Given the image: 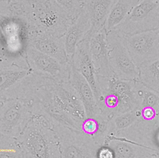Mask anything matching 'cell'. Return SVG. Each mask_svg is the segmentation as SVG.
<instances>
[{"mask_svg": "<svg viewBox=\"0 0 159 158\" xmlns=\"http://www.w3.org/2000/svg\"><path fill=\"white\" fill-rule=\"evenodd\" d=\"M155 1H158V0H155Z\"/></svg>", "mask_w": 159, "mask_h": 158, "instance_id": "4dcf8cb0", "label": "cell"}, {"mask_svg": "<svg viewBox=\"0 0 159 158\" xmlns=\"http://www.w3.org/2000/svg\"><path fill=\"white\" fill-rule=\"evenodd\" d=\"M53 131L57 137L61 158H97L99 147L89 135L58 123L54 124Z\"/></svg>", "mask_w": 159, "mask_h": 158, "instance_id": "5b68a950", "label": "cell"}, {"mask_svg": "<svg viewBox=\"0 0 159 158\" xmlns=\"http://www.w3.org/2000/svg\"><path fill=\"white\" fill-rule=\"evenodd\" d=\"M52 87L53 92L65 105L69 115L80 123L86 118V115L83 103L76 91L69 82L56 83L52 81Z\"/></svg>", "mask_w": 159, "mask_h": 158, "instance_id": "e0dca14e", "label": "cell"}, {"mask_svg": "<svg viewBox=\"0 0 159 158\" xmlns=\"http://www.w3.org/2000/svg\"><path fill=\"white\" fill-rule=\"evenodd\" d=\"M2 43V34H1V32H0V44Z\"/></svg>", "mask_w": 159, "mask_h": 158, "instance_id": "83f0119b", "label": "cell"}, {"mask_svg": "<svg viewBox=\"0 0 159 158\" xmlns=\"http://www.w3.org/2000/svg\"><path fill=\"white\" fill-rule=\"evenodd\" d=\"M26 18L41 30L61 38L72 23L53 0H26Z\"/></svg>", "mask_w": 159, "mask_h": 158, "instance_id": "7a4b0ae2", "label": "cell"}, {"mask_svg": "<svg viewBox=\"0 0 159 158\" xmlns=\"http://www.w3.org/2000/svg\"><path fill=\"white\" fill-rule=\"evenodd\" d=\"M41 75L30 68L0 67V102L9 99H30Z\"/></svg>", "mask_w": 159, "mask_h": 158, "instance_id": "3957f363", "label": "cell"}, {"mask_svg": "<svg viewBox=\"0 0 159 158\" xmlns=\"http://www.w3.org/2000/svg\"><path fill=\"white\" fill-rule=\"evenodd\" d=\"M0 67H19L30 68L25 56H15L10 53L3 44H0Z\"/></svg>", "mask_w": 159, "mask_h": 158, "instance_id": "cb8c5ba5", "label": "cell"}, {"mask_svg": "<svg viewBox=\"0 0 159 158\" xmlns=\"http://www.w3.org/2000/svg\"><path fill=\"white\" fill-rule=\"evenodd\" d=\"M30 99H15L0 102V138L17 139L31 119Z\"/></svg>", "mask_w": 159, "mask_h": 158, "instance_id": "277c9868", "label": "cell"}, {"mask_svg": "<svg viewBox=\"0 0 159 158\" xmlns=\"http://www.w3.org/2000/svg\"><path fill=\"white\" fill-rule=\"evenodd\" d=\"M151 158H158V154H156V155H154V156H153V157H151Z\"/></svg>", "mask_w": 159, "mask_h": 158, "instance_id": "f1b7e54d", "label": "cell"}, {"mask_svg": "<svg viewBox=\"0 0 159 158\" xmlns=\"http://www.w3.org/2000/svg\"><path fill=\"white\" fill-rule=\"evenodd\" d=\"M69 83L76 91L84 105L86 117H96L101 112L97 105L96 97L87 80L71 64Z\"/></svg>", "mask_w": 159, "mask_h": 158, "instance_id": "9a60e30c", "label": "cell"}, {"mask_svg": "<svg viewBox=\"0 0 159 158\" xmlns=\"http://www.w3.org/2000/svg\"><path fill=\"white\" fill-rule=\"evenodd\" d=\"M123 40L138 68L159 59V29L125 36Z\"/></svg>", "mask_w": 159, "mask_h": 158, "instance_id": "ba28073f", "label": "cell"}, {"mask_svg": "<svg viewBox=\"0 0 159 158\" xmlns=\"http://www.w3.org/2000/svg\"><path fill=\"white\" fill-rule=\"evenodd\" d=\"M0 158H23L19 147L5 148L0 149Z\"/></svg>", "mask_w": 159, "mask_h": 158, "instance_id": "484cf974", "label": "cell"}, {"mask_svg": "<svg viewBox=\"0 0 159 158\" xmlns=\"http://www.w3.org/2000/svg\"><path fill=\"white\" fill-rule=\"evenodd\" d=\"M89 53L96 75L103 77L114 76L109 61V48L105 29L91 35L89 38Z\"/></svg>", "mask_w": 159, "mask_h": 158, "instance_id": "7c38bea8", "label": "cell"}, {"mask_svg": "<svg viewBox=\"0 0 159 158\" xmlns=\"http://www.w3.org/2000/svg\"><path fill=\"white\" fill-rule=\"evenodd\" d=\"M153 107L159 110V93L152 91L143 85L140 107Z\"/></svg>", "mask_w": 159, "mask_h": 158, "instance_id": "d4e9b609", "label": "cell"}, {"mask_svg": "<svg viewBox=\"0 0 159 158\" xmlns=\"http://www.w3.org/2000/svg\"><path fill=\"white\" fill-rule=\"evenodd\" d=\"M112 2L113 0H88L83 3V8L87 13L91 23L89 38L104 29Z\"/></svg>", "mask_w": 159, "mask_h": 158, "instance_id": "ac0fdd59", "label": "cell"}, {"mask_svg": "<svg viewBox=\"0 0 159 158\" xmlns=\"http://www.w3.org/2000/svg\"><path fill=\"white\" fill-rule=\"evenodd\" d=\"M109 61L115 77L125 80L139 79V68L132 61L125 45L123 36L115 30L107 33Z\"/></svg>", "mask_w": 159, "mask_h": 158, "instance_id": "52a82bcc", "label": "cell"}, {"mask_svg": "<svg viewBox=\"0 0 159 158\" xmlns=\"http://www.w3.org/2000/svg\"><path fill=\"white\" fill-rule=\"evenodd\" d=\"M159 119L147 121L142 118L127 129L116 133L112 138L135 143L158 152Z\"/></svg>", "mask_w": 159, "mask_h": 158, "instance_id": "8fae6325", "label": "cell"}, {"mask_svg": "<svg viewBox=\"0 0 159 158\" xmlns=\"http://www.w3.org/2000/svg\"><path fill=\"white\" fill-rule=\"evenodd\" d=\"M90 29L91 23L89 16L83 8L77 18L68 27L61 37L62 43L69 62L72 61L78 44L89 38Z\"/></svg>", "mask_w": 159, "mask_h": 158, "instance_id": "5bb4252c", "label": "cell"}, {"mask_svg": "<svg viewBox=\"0 0 159 158\" xmlns=\"http://www.w3.org/2000/svg\"><path fill=\"white\" fill-rule=\"evenodd\" d=\"M159 29V4L155 0H140L116 28L122 36Z\"/></svg>", "mask_w": 159, "mask_h": 158, "instance_id": "8992f818", "label": "cell"}, {"mask_svg": "<svg viewBox=\"0 0 159 158\" xmlns=\"http://www.w3.org/2000/svg\"><path fill=\"white\" fill-rule=\"evenodd\" d=\"M138 81L146 88L159 93V59L139 68Z\"/></svg>", "mask_w": 159, "mask_h": 158, "instance_id": "7402d4cb", "label": "cell"}, {"mask_svg": "<svg viewBox=\"0 0 159 158\" xmlns=\"http://www.w3.org/2000/svg\"><path fill=\"white\" fill-rule=\"evenodd\" d=\"M141 118L140 107L133 111L125 112L114 116L109 120V139L112 138L116 133L127 129ZM108 139V140H109Z\"/></svg>", "mask_w": 159, "mask_h": 158, "instance_id": "44dd1931", "label": "cell"}, {"mask_svg": "<svg viewBox=\"0 0 159 158\" xmlns=\"http://www.w3.org/2000/svg\"><path fill=\"white\" fill-rule=\"evenodd\" d=\"M27 45L52 56L61 64L70 63L65 52L61 38H57L40 29L38 34L28 42Z\"/></svg>", "mask_w": 159, "mask_h": 158, "instance_id": "2e32d148", "label": "cell"}, {"mask_svg": "<svg viewBox=\"0 0 159 158\" xmlns=\"http://www.w3.org/2000/svg\"><path fill=\"white\" fill-rule=\"evenodd\" d=\"M97 158H115L114 153L111 148L107 146H103L99 147L96 154Z\"/></svg>", "mask_w": 159, "mask_h": 158, "instance_id": "4316f807", "label": "cell"}, {"mask_svg": "<svg viewBox=\"0 0 159 158\" xmlns=\"http://www.w3.org/2000/svg\"><path fill=\"white\" fill-rule=\"evenodd\" d=\"M80 2H82V3H84V2H87L88 0H80Z\"/></svg>", "mask_w": 159, "mask_h": 158, "instance_id": "f546056e", "label": "cell"}, {"mask_svg": "<svg viewBox=\"0 0 159 158\" xmlns=\"http://www.w3.org/2000/svg\"><path fill=\"white\" fill-rule=\"evenodd\" d=\"M28 66L33 72L56 83L69 82L71 63L61 64L52 56L27 45L25 50Z\"/></svg>", "mask_w": 159, "mask_h": 158, "instance_id": "9c48e42d", "label": "cell"}, {"mask_svg": "<svg viewBox=\"0 0 159 158\" xmlns=\"http://www.w3.org/2000/svg\"><path fill=\"white\" fill-rule=\"evenodd\" d=\"M105 146L112 149L115 158H151L158 154L150 148L117 138L109 139Z\"/></svg>", "mask_w": 159, "mask_h": 158, "instance_id": "d6986e66", "label": "cell"}, {"mask_svg": "<svg viewBox=\"0 0 159 158\" xmlns=\"http://www.w3.org/2000/svg\"><path fill=\"white\" fill-rule=\"evenodd\" d=\"M140 0H113L104 25L106 33L114 29L123 22Z\"/></svg>", "mask_w": 159, "mask_h": 158, "instance_id": "ffe728a7", "label": "cell"}, {"mask_svg": "<svg viewBox=\"0 0 159 158\" xmlns=\"http://www.w3.org/2000/svg\"><path fill=\"white\" fill-rule=\"evenodd\" d=\"M70 63L87 80L98 102L101 98V92L98 84L97 75L89 53V38H86L78 44Z\"/></svg>", "mask_w": 159, "mask_h": 158, "instance_id": "4fadbf2b", "label": "cell"}, {"mask_svg": "<svg viewBox=\"0 0 159 158\" xmlns=\"http://www.w3.org/2000/svg\"><path fill=\"white\" fill-rule=\"evenodd\" d=\"M17 142L23 158H61L56 133L32 119Z\"/></svg>", "mask_w": 159, "mask_h": 158, "instance_id": "6da1fadb", "label": "cell"}, {"mask_svg": "<svg viewBox=\"0 0 159 158\" xmlns=\"http://www.w3.org/2000/svg\"><path fill=\"white\" fill-rule=\"evenodd\" d=\"M27 18H10L0 15V32L2 44L10 53L25 56L27 42L25 39Z\"/></svg>", "mask_w": 159, "mask_h": 158, "instance_id": "30bf717a", "label": "cell"}, {"mask_svg": "<svg viewBox=\"0 0 159 158\" xmlns=\"http://www.w3.org/2000/svg\"><path fill=\"white\" fill-rule=\"evenodd\" d=\"M67 18L74 22L83 9V3L80 0H53Z\"/></svg>", "mask_w": 159, "mask_h": 158, "instance_id": "603a6c76", "label": "cell"}]
</instances>
